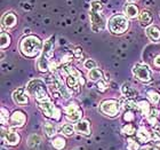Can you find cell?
Here are the masks:
<instances>
[{
  "label": "cell",
  "mask_w": 160,
  "mask_h": 150,
  "mask_svg": "<svg viewBox=\"0 0 160 150\" xmlns=\"http://www.w3.org/2000/svg\"><path fill=\"white\" fill-rule=\"evenodd\" d=\"M72 53H73L74 57H77V59H80V57L82 56V49L80 47H76Z\"/></svg>",
  "instance_id": "41"
},
{
  "label": "cell",
  "mask_w": 160,
  "mask_h": 150,
  "mask_svg": "<svg viewBox=\"0 0 160 150\" xmlns=\"http://www.w3.org/2000/svg\"><path fill=\"white\" fill-rule=\"evenodd\" d=\"M140 150H157V148H154V147H150V146H145V147L141 148Z\"/></svg>",
  "instance_id": "43"
},
{
  "label": "cell",
  "mask_w": 160,
  "mask_h": 150,
  "mask_svg": "<svg viewBox=\"0 0 160 150\" xmlns=\"http://www.w3.org/2000/svg\"><path fill=\"white\" fill-rule=\"evenodd\" d=\"M122 119L126 122V123H130L135 119V111H130V110H125L122 116Z\"/></svg>",
  "instance_id": "34"
},
{
  "label": "cell",
  "mask_w": 160,
  "mask_h": 150,
  "mask_svg": "<svg viewBox=\"0 0 160 150\" xmlns=\"http://www.w3.org/2000/svg\"><path fill=\"white\" fill-rule=\"evenodd\" d=\"M147 95L148 97H149V100H150L151 103H153L154 106H157V104H159L160 102V93L158 92V91L156 90H148L147 91Z\"/></svg>",
  "instance_id": "25"
},
{
  "label": "cell",
  "mask_w": 160,
  "mask_h": 150,
  "mask_svg": "<svg viewBox=\"0 0 160 150\" xmlns=\"http://www.w3.org/2000/svg\"><path fill=\"white\" fill-rule=\"evenodd\" d=\"M103 78V71L100 68H94L88 72V79L90 81H100Z\"/></svg>",
  "instance_id": "23"
},
{
  "label": "cell",
  "mask_w": 160,
  "mask_h": 150,
  "mask_svg": "<svg viewBox=\"0 0 160 150\" xmlns=\"http://www.w3.org/2000/svg\"><path fill=\"white\" fill-rule=\"evenodd\" d=\"M120 104L121 107L125 109V110H130V111H135V112H140V109H138V104L135 102L134 99H128V97L122 96L120 99Z\"/></svg>",
  "instance_id": "16"
},
{
  "label": "cell",
  "mask_w": 160,
  "mask_h": 150,
  "mask_svg": "<svg viewBox=\"0 0 160 150\" xmlns=\"http://www.w3.org/2000/svg\"><path fill=\"white\" fill-rule=\"evenodd\" d=\"M120 104L119 101L114 100V99H108V100L102 101V103L100 106L101 112L109 117H117L120 112Z\"/></svg>",
  "instance_id": "5"
},
{
  "label": "cell",
  "mask_w": 160,
  "mask_h": 150,
  "mask_svg": "<svg viewBox=\"0 0 160 150\" xmlns=\"http://www.w3.org/2000/svg\"><path fill=\"white\" fill-rule=\"evenodd\" d=\"M74 132H76V128H74V126L71 125V124H64L63 126H62V133H63L64 135H67V137L73 135Z\"/></svg>",
  "instance_id": "32"
},
{
  "label": "cell",
  "mask_w": 160,
  "mask_h": 150,
  "mask_svg": "<svg viewBox=\"0 0 160 150\" xmlns=\"http://www.w3.org/2000/svg\"><path fill=\"white\" fill-rule=\"evenodd\" d=\"M52 146H53L56 150H62L65 148V146H67V141H65V139L62 137H56L55 139H53V141H52Z\"/></svg>",
  "instance_id": "29"
},
{
  "label": "cell",
  "mask_w": 160,
  "mask_h": 150,
  "mask_svg": "<svg viewBox=\"0 0 160 150\" xmlns=\"http://www.w3.org/2000/svg\"><path fill=\"white\" fill-rule=\"evenodd\" d=\"M128 150H140V144H138V142H136V141L132 140V139H129L128 140Z\"/></svg>",
  "instance_id": "37"
},
{
  "label": "cell",
  "mask_w": 160,
  "mask_h": 150,
  "mask_svg": "<svg viewBox=\"0 0 160 150\" xmlns=\"http://www.w3.org/2000/svg\"><path fill=\"white\" fill-rule=\"evenodd\" d=\"M2 140L5 141L7 144H9V146H17V144L20 143L21 137L16 131L14 130V128H12V130L6 131V132L3 131Z\"/></svg>",
  "instance_id": "12"
},
{
  "label": "cell",
  "mask_w": 160,
  "mask_h": 150,
  "mask_svg": "<svg viewBox=\"0 0 160 150\" xmlns=\"http://www.w3.org/2000/svg\"><path fill=\"white\" fill-rule=\"evenodd\" d=\"M138 20H140V23L142 27H149L151 24V22L153 21V15L150 10L144 9L140 13V16H138Z\"/></svg>",
  "instance_id": "20"
},
{
  "label": "cell",
  "mask_w": 160,
  "mask_h": 150,
  "mask_svg": "<svg viewBox=\"0 0 160 150\" xmlns=\"http://www.w3.org/2000/svg\"><path fill=\"white\" fill-rule=\"evenodd\" d=\"M42 130H43V132L46 133L47 137H52L53 135L56 134V126H55V124L50 123V122H46V123L43 124Z\"/></svg>",
  "instance_id": "26"
},
{
  "label": "cell",
  "mask_w": 160,
  "mask_h": 150,
  "mask_svg": "<svg viewBox=\"0 0 160 150\" xmlns=\"http://www.w3.org/2000/svg\"><path fill=\"white\" fill-rule=\"evenodd\" d=\"M64 111H65V116H67L68 120H70L72 123H78L80 122L81 117H82V110L79 108L77 103H72L68 104L67 107L64 108Z\"/></svg>",
  "instance_id": "8"
},
{
  "label": "cell",
  "mask_w": 160,
  "mask_h": 150,
  "mask_svg": "<svg viewBox=\"0 0 160 150\" xmlns=\"http://www.w3.org/2000/svg\"><path fill=\"white\" fill-rule=\"evenodd\" d=\"M12 97H13L14 102L18 106H25L29 103V96H28L27 90L24 87H20V88L14 91Z\"/></svg>",
  "instance_id": "10"
},
{
  "label": "cell",
  "mask_w": 160,
  "mask_h": 150,
  "mask_svg": "<svg viewBox=\"0 0 160 150\" xmlns=\"http://www.w3.org/2000/svg\"><path fill=\"white\" fill-rule=\"evenodd\" d=\"M127 1H128V3H134L136 0H127Z\"/></svg>",
  "instance_id": "44"
},
{
  "label": "cell",
  "mask_w": 160,
  "mask_h": 150,
  "mask_svg": "<svg viewBox=\"0 0 160 150\" xmlns=\"http://www.w3.org/2000/svg\"><path fill=\"white\" fill-rule=\"evenodd\" d=\"M123 14L127 18L134 20V18H137L140 16V9L135 3H127L126 6L123 7Z\"/></svg>",
  "instance_id": "15"
},
{
  "label": "cell",
  "mask_w": 160,
  "mask_h": 150,
  "mask_svg": "<svg viewBox=\"0 0 160 150\" xmlns=\"http://www.w3.org/2000/svg\"><path fill=\"white\" fill-rule=\"evenodd\" d=\"M43 43L38 36L29 34L21 39L20 41V52L25 57L33 59L38 56L40 52H42Z\"/></svg>",
  "instance_id": "1"
},
{
  "label": "cell",
  "mask_w": 160,
  "mask_h": 150,
  "mask_svg": "<svg viewBox=\"0 0 160 150\" xmlns=\"http://www.w3.org/2000/svg\"><path fill=\"white\" fill-rule=\"evenodd\" d=\"M72 55L71 54H65L63 57H62V63L65 64V65H69V63H70L71 61H72Z\"/></svg>",
  "instance_id": "40"
},
{
  "label": "cell",
  "mask_w": 160,
  "mask_h": 150,
  "mask_svg": "<svg viewBox=\"0 0 160 150\" xmlns=\"http://www.w3.org/2000/svg\"><path fill=\"white\" fill-rule=\"evenodd\" d=\"M133 74L136 77L137 79L142 81V83H150L152 80V75H151V70L149 69L147 64L144 63H136L133 67Z\"/></svg>",
  "instance_id": "6"
},
{
  "label": "cell",
  "mask_w": 160,
  "mask_h": 150,
  "mask_svg": "<svg viewBox=\"0 0 160 150\" xmlns=\"http://www.w3.org/2000/svg\"><path fill=\"white\" fill-rule=\"evenodd\" d=\"M137 104H138L140 113L148 116V115H149V112H150V110H151V107H150V104H149V102H148V101H145V100H142V101H140Z\"/></svg>",
  "instance_id": "30"
},
{
  "label": "cell",
  "mask_w": 160,
  "mask_h": 150,
  "mask_svg": "<svg viewBox=\"0 0 160 150\" xmlns=\"http://www.w3.org/2000/svg\"><path fill=\"white\" fill-rule=\"evenodd\" d=\"M9 122L13 127H22L27 122V113L22 110H15L10 115Z\"/></svg>",
  "instance_id": "13"
},
{
  "label": "cell",
  "mask_w": 160,
  "mask_h": 150,
  "mask_svg": "<svg viewBox=\"0 0 160 150\" xmlns=\"http://www.w3.org/2000/svg\"><path fill=\"white\" fill-rule=\"evenodd\" d=\"M159 115H160V110L153 107V108H151V110L148 116H153V117H158V118H159Z\"/></svg>",
  "instance_id": "42"
},
{
  "label": "cell",
  "mask_w": 160,
  "mask_h": 150,
  "mask_svg": "<svg viewBox=\"0 0 160 150\" xmlns=\"http://www.w3.org/2000/svg\"><path fill=\"white\" fill-rule=\"evenodd\" d=\"M52 84H53V86L55 87L58 92H60V94L62 95V97H63L64 100L70 99V97H71L70 91L68 90V87L64 86L63 81L60 79V77L56 76V75H54V76L52 77Z\"/></svg>",
  "instance_id": "11"
},
{
  "label": "cell",
  "mask_w": 160,
  "mask_h": 150,
  "mask_svg": "<svg viewBox=\"0 0 160 150\" xmlns=\"http://www.w3.org/2000/svg\"><path fill=\"white\" fill-rule=\"evenodd\" d=\"M152 65H153L154 68H157V69H160V53L157 54L156 56L153 57V60H152Z\"/></svg>",
  "instance_id": "39"
},
{
  "label": "cell",
  "mask_w": 160,
  "mask_h": 150,
  "mask_svg": "<svg viewBox=\"0 0 160 150\" xmlns=\"http://www.w3.org/2000/svg\"><path fill=\"white\" fill-rule=\"evenodd\" d=\"M27 91L31 96L34 97V100L37 101L38 103L50 100L48 91L46 88V85H45V83L41 79L36 78V79L30 80L27 85Z\"/></svg>",
  "instance_id": "3"
},
{
  "label": "cell",
  "mask_w": 160,
  "mask_h": 150,
  "mask_svg": "<svg viewBox=\"0 0 160 150\" xmlns=\"http://www.w3.org/2000/svg\"><path fill=\"white\" fill-rule=\"evenodd\" d=\"M17 16L14 12H7V13L3 14L2 18H1V25H2V29H7V30H10V29H14V28L17 25Z\"/></svg>",
  "instance_id": "9"
},
{
  "label": "cell",
  "mask_w": 160,
  "mask_h": 150,
  "mask_svg": "<svg viewBox=\"0 0 160 150\" xmlns=\"http://www.w3.org/2000/svg\"><path fill=\"white\" fill-rule=\"evenodd\" d=\"M41 55H43L45 57H47L49 60L50 57L53 56L54 53V37H49L48 39H46L43 41V46H42V52H41Z\"/></svg>",
  "instance_id": "17"
},
{
  "label": "cell",
  "mask_w": 160,
  "mask_h": 150,
  "mask_svg": "<svg viewBox=\"0 0 160 150\" xmlns=\"http://www.w3.org/2000/svg\"><path fill=\"white\" fill-rule=\"evenodd\" d=\"M41 143V137L38 134H31L30 137H28V147L31 150H36Z\"/></svg>",
  "instance_id": "21"
},
{
  "label": "cell",
  "mask_w": 160,
  "mask_h": 150,
  "mask_svg": "<svg viewBox=\"0 0 160 150\" xmlns=\"http://www.w3.org/2000/svg\"><path fill=\"white\" fill-rule=\"evenodd\" d=\"M145 34L151 41H153V43L160 41V28L158 25H153V24L149 25L145 30Z\"/></svg>",
  "instance_id": "18"
},
{
  "label": "cell",
  "mask_w": 160,
  "mask_h": 150,
  "mask_svg": "<svg viewBox=\"0 0 160 150\" xmlns=\"http://www.w3.org/2000/svg\"><path fill=\"white\" fill-rule=\"evenodd\" d=\"M157 150H160V144H159V146H158V147H157Z\"/></svg>",
  "instance_id": "45"
},
{
  "label": "cell",
  "mask_w": 160,
  "mask_h": 150,
  "mask_svg": "<svg viewBox=\"0 0 160 150\" xmlns=\"http://www.w3.org/2000/svg\"><path fill=\"white\" fill-rule=\"evenodd\" d=\"M121 133L123 135H127V137H132V135H134V134L136 133V128H135V126H134L133 124H126L121 128Z\"/></svg>",
  "instance_id": "31"
},
{
  "label": "cell",
  "mask_w": 160,
  "mask_h": 150,
  "mask_svg": "<svg viewBox=\"0 0 160 150\" xmlns=\"http://www.w3.org/2000/svg\"><path fill=\"white\" fill-rule=\"evenodd\" d=\"M108 88L107 86V83L105 81H103V80H100V81H97V90L100 91L101 93H103V92H105Z\"/></svg>",
  "instance_id": "38"
},
{
  "label": "cell",
  "mask_w": 160,
  "mask_h": 150,
  "mask_svg": "<svg viewBox=\"0 0 160 150\" xmlns=\"http://www.w3.org/2000/svg\"><path fill=\"white\" fill-rule=\"evenodd\" d=\"M151 139L154 141H160V124L154 126L153 132L151 134Z\"/></svg>",
  "instance_id": "35"
},
{
  "label": "cell",
  "mask_w": 160,
  "mask_h": 150,
  "mask_svg": "<svg viewBox=\"0 0 160 150\" xmlns=\"http://www.w3.org/2000/svg\"><path fill=\"white\" fill-rule=\"evenodd\" d=\"M79 79L74 76H67V85L70 90H73L78 92V86H79Z\"/></svg>",
  "instance_id": "28"
},
{
  "label": "cell",
  "mask_w": 160,
  "mask_h": 150,
  "mask_svg": "<svg viewBox=\"0 0 160 150\" xmlns=\"http://www.w3.org/2000/svg\"><path fill=\"white\" fill-rule=\"evenodd\" d=\"M136 137H137V140H138V142H148L149 140H151V135L150 133L148 132L144 127H141L140 130L136 132Z\"/></svg>",
  "instance_id": "24"
},
{
  "label": "cell",
  "mask_w": 160,
  "mask_h": 150,
  "mask_svg": "<svg viewBox=\"0 0 160 150\" xmlns=\"http://www.w3.org/2000/svg\"><path fill=\"white\" fill-rule=\"evenodd\" d=\"M76 132L78 134H81L83 137H89L90 133H92V130H90V122L88 119H82L78 122L76 124Z\"/></svg>",
  "instance_id": "14"
},
{
  "label": "cell",
  "mask_w": 160,
  "mask_h": 150,
  "mask_svg": "<svg viewBox=\"0 0 160 150\" xmlns=\"http://www.w3.org/2000/svg\"><path fill=\"white\" fill-rule=\"evenodd\" d=\"M37 67L40 72L45 74V72H47V71L49 70V60L47 57L43 56V55H40V57L37 61Z\"/></svg>",
  "instance_id": "22"
},
{
  "label": "cell",
  "mask_w": 160,
  "mask_h": 150,
  "mask_svg": "<svg viewBox=\"0 0 160 150\" xmlns=\"http://www.w3.org/2000/svg\"><path fill=\"white\" fill-rule=\"evenodd\" d=\"M0 39H1V49L2 50L6 49V48H8V47L10 46V44H12L10 34L5 32L2 28H1V37H0Z\"/></svg>",
  "instance_id": "27"
},
{
  "label": "cell",
  "mask_w": 160,
  "mask_h": 150,
  "mask_svg": "<svg viewBox=\"0 0 160 150\" xmlns=\"http://www.w3.org/2000/svg\"><path fill=\"white\" fill-rule=\"evenodd\" d=\"M10 120L9 112L5 107H1V125H6Z\"/></svg>",
  "instance_id": "33"
},
{
  "label": "cell",
  "mask_w": 160,
  "mask_h": 150,
  "mask_svg": "<svg viewBox=\"0 0 160 150\" xmlns=\"http://www.w3.org/2000/svg\"><path fill=\"white\" fill-rule=\"evenodd\" d=\"M102 9H103V6L101 1L98 0L92 1L88 16L90 21V27L94 32H100L103 29H105V25H107V21L102 14Z\"/></svg>",
  "instance_id": "2"
},
{
  "label": "cell",
  "mask_w": 160,
  "mask_h": 150,
  "mask_svg": "<svg viewBox=\"0 0 160 150\" xmlns=\"http://www.w3.org/2000/svg\"><path fill=\"white\" fill-rule=\"evenodd\" d=\"M74 150H80V149H74Z\"/></svg>",
  "instance_id": "46"
},
{
  "label": "cell",
  "mask_w": 160,
  "mask_h": 150,
  "mask_svg": "<svg viewBox=\"0 0 160 150\" xmlns=\"http://www.w3.org/2000/svg\"><path fill=\"white\" fill-rule=\"evenodd\" d=\"M38 104H39V108L42 110V112L45 113L47 117L53 118V119H56V120H60L61 111H60V109L55 106L54 102H52L50 100H48V101L40 102V103H38Z\"/></svg>",
  "instance_id": "7"
},
{
  "label": "cell",
  "mask_w": 160,
  "mask_h": 150,
  "mask_svg": "<svg viewBox=\"0 0 160 150\" xmlns=\"http://www.w3.org/2000/svg\"><path fill=\"white\" fill-rule=\"evenodd\" d=\"M121 93H122L123 96L128 97V99H136L138 96L137 91L128 83L122 84V86H121Z\"/></svg>",
  "instance_id": "19"
},
{
  "label": "cell",
  "mask_w": 160,
  "mask_h": 150,
  "mask_svg": "<svg viewBox=\"0 0 160 150\" xmlns=\"http://www.w3.org/2000/svg\"><path fill=\"white\" fill-rule=\"evenodd\" d=\"M83 67L86 68V69H88V70H92L94 68H97L96 62L94 60H92V59H88V60L85 61V62H83Z\"/></svg>",
  "instance_id": "36"
},
{
  "label": "cell",
  "mask_w": 160,
  "mask_h": 150,
  "mask_svg": "<svg viewBox=\"0 0 160 150\" xmlns=\"http://www.w3.org/2000/svg\"><path fill=\"white\" fill-rule=\"evenodd\" d=\"M108 27H109V31L112 34L120 36V34H123L128 30L129 21L123 14H116V15L110 17Z\"/></svg>",
  "instance_id": "4"
}]
</instances>
